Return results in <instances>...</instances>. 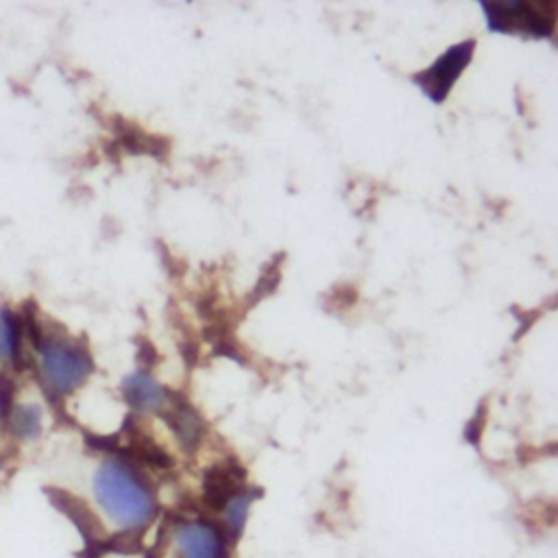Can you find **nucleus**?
Returning <instances> with one entry per match:
<instances>
[{"label": "nucleus", "instance_id": "nucleus-3", "mask_svg": "<svg viewBox=\"0 0 558 558\" xmlns=\"http://www.w3.org/2000/svg\"><path fill=\"white\" fill-rule=\"evenodd\" d=\"M486 24L499 33H525L532 37H549L554 31L556 2H482Z\"/></svg>", "mask_w": 558, "mask_h": 558}, {"label": "nucleus", "instance_id": "nucleus-2", "mask_svg": "<svg viewBox=\"0 0 558 558\" xmlns=\"http://www.w3.org/2000/svg\"><path fill=\"white\" fill-rule=\"evenodd\" d=\"M28 329L41 388L52 397L74 392L94 368L89 351L63 331H44L37 325Z\"/></svg>", "mask_w": 558, "mask_h": 558}, {"label": "nucleus", "instance_id": "nucleus-7", "mask_svg": "<svg viewBox=\"0 0 558 558\" xmlns=\"http://www.w3.org/2000/svg\"><path fill=\"white\" fill-rule=\"evenodd\" d=\"M26 327L11 310H0V366H17L24 355Z\"/></svg>", "mask_w": 558, "mask_h": 558}, {"label": "nucleus", "instance_id": "nucleus-8", "mask_svg": "<svg viewBox=\"0 0 558 558\" xmlns=\"http://www.w3.org/2000/svg\"><path fill=\"white\" fill-rule=\"evenodd\" d=\"M7 423L13 436L22 440H33L41 434L44 427V412L37 403L33 401H17L9 399V410H7Z\"/></svg>", "mask_w": 558, "mask_h": 558}, {"label": "nucleus", "instance_id": "nucleus-4", "mask_svg": "<svg viewBox=\"0 0 558 558\" xmlns=\"http://www.w3.org/2000/svg\"><path fill=\"white\" fill-rule=\"evenodd\" d=\"M473 48L475 41L473 39H464L451 48H447L429 68H425L423 72L414 74L412 81L434 100V102H442L451 89V85L458 81V76L462 74V70L466 68V63L473 57Z\"/></svg>", "mask_w": 558, "mask_h": 558}, {"label": "nucleus", "instance_id": "nucleus-9", "mask_svg": "<svg viewBox=\"0 0 558 558\" xmlns=\"http://www.w3.org/2000/svg\"><path fill=\"white\" fill-rule=\"evenodd\" d=\"M163 418L168 421L170 429L174 432L177 440L185 447V449H194L198 438H201V418L198 414L185 403V401H172L170 410L163 412Z\"/></svg>", "mask_w": 558, "mask_h": 558}, {"label": "nucleus", "instance_id": "nucleus-6", "mask_svg": "<svg viewBox=\"0 0 558 558\" xmlns=\"http://www.w3.org/2000/svg\"><path fill=\"white\" fill-rule=\"evenodd\" d=\"M122 392H124L126 403L142 412L161 410L166 403V390L148 373H142V371H137L124 379Z\"/></svg>", "mask_w": 558, "mask_h": 558}, {"label": "nucleus", "instance_id": "nucleus-1", "mask_svg": "<svg viewBox=\"0 0 558 558\" xmlns=\"http://www.w3.org/2000/svg\"><path fill=\"white\" fill-rule=\"evenodd\" d=\"M98 508L122 532L144 527L155 514V497L140 475L120 458H107L92 477Z\"/></svg>", "mask_w": 558, "mask_h": 558}, {"label": "nucleus", "instance_id": "nucleus-10", "mask_svg": "<svg viewBox=\"0 0 558 558\" xmlns=\"http://www.w3.org/2000/svg\"><path fill=\"white\" fill-rule=\"evenodd\" d=\"M277 281H279V266H277V262H272V264L264 270V275L259 277V281H257V286L253 288V292L248 294V296H251V299H248V305H253L255 301H259V299H264L266 294H270V292L275 290Z\"/></svg>", "mask_w": 558, "mask_h": 558}, {"label": "nucleus", "instance_id": "nucleus-5", "mask_svg": "<svg viewBox=\"0 0 558 558\" xmlns=\"http://www.w3.org/2000/svg\"><path fill=\"white\" fill-rule=\"evenodd\" d=\"M172 551L174 558H222L225 541L214 525L190 521L174 530Z\"/></svg>", "mask_w": 558, "mask_h": 558}]
</instances>
